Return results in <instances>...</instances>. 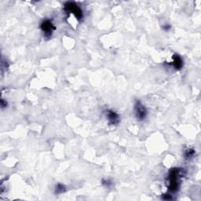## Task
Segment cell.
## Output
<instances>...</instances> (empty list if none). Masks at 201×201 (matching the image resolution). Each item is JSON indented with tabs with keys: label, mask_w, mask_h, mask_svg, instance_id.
<instances>
[{
	"label": "cell",
	"mask_w": 201,
	"mask_h": 201,
	"mask_svg": "<svg viewBox=\"0 0 201 201\" xmlns=\"http://www.w3.org/2000/svg\"><path fill=\"white\" fill-rule=\"evenodd\" d=\"M195 155V150L193 149H188L186 152H185L184 156L185 159H192L193 157Z\"/></svg>",
	"instance_id": "cell-7"
},
{
	"label": "cell",
	"mask_w": 201,
	"mask_h": 201,
	"mask_svg": "<svg viewBox=\"0 0 201 201\" xmlns=\"http://www.w3.org/2000/svg\"><path fill=\"white\" fill-rule=\"evenodd\" d=\"M134 113L138 120L142 121L146 119L148 115L147 109L140 101H137L134 105Z\"/></svg>",
	"instance_id": "cell-3"
},
{
	"label": "cell",
	"mask_w": 201,
	"mask_h": 201,
	"mask_svg": "<svg viewBox=\"0 0 201 201\" xmlns=\"http://www.w3.org/2000/svg\"><path fill=\"white\" fill-rule=\"evenodd\" d=\"M182 175V169L174 168L169 171L168 189L170 192H177L179 189V178Z\"/></svg>",
	"instance_id": "cell-1"
},
{
	"label": "cell",
	"mask_w": 201,
	"mask_h": 201,
	"mask_svg": "<svg viewBox=\"0 0 201 201\" xmlns=\"http://www.w3.org/2000/svg\"><path fill=\"white\" fill-rule=\"evenodd\" d=\"M40 28L45 36L47 37V38L51 37L52 34H53V32L55 31L56 29V27L54 26L53 22L47 19L42 21V22L40 25Z\"/></svg>",
	"instance_id": "cell-4"
},
{
	"label": "cell",
	"mask_w": 201,
	"mask_h": 201,
	"mask_svg": "<svg viewBox=\"0 0 201 201\" xmlns=\"http://www.w3.org/2000/svg\"><path fill=\"white\" fill-rule=\"evenodd\" d=\"M66 191V188L64 185L58 184L55 187V193L56 194H62Z\"/></svg>",
	"instance_id": "cell-8"
},
{
	"label": "cell",
	"mask_w": 201,
	"mask_h": 201,
	"mask_svg": "<svg viewBox=\"0 0 201 201\" xmlns=\"http://www.w3.org/2000/svg\"><path fill=\"white\" fill-rule=\"evenodd\" d=\"M64 10L68 14H73L78 21H81L83 18L82 10L74 2H67L64 5Z\"/></svg>",
	"instance_id": "cell-2"
},
{
	"label": "cell",
	"mask_w": 201,
	"mask_h": 201,
	"mask_svg": "<svg viewBox=\"0 0 201 201\" xmlns=\"http://www.w3.org/2000/svg\"><path fill=\"white\" fill-rule=\"evenodd\" d=\"M1 106H2V109H3V108H6V106H7V102H5V101H4L3 99H2V101H1Z\"/></svg>",
	"instance_id": "cell-12"
},
{
	"label": "cell",
	"mask_w": 201,
	"mask_h": 201,
	"mask_svg": "<svg viewBox=\"0 0 201 201\" xmlns=\"http://www.w3.org/2000/svg\"><path fill=\"white\" fill-rule=\"evenodd\" d=\"M163 199H165V200H170V199H172V196H171V195H168V194H164V195H163Z\"/></svg>",
	"instance_id": "cell-10"
},
{
	"label": "cell",
	"mask_w": 201,
	"mask_h": 201,
	"mask_svg": "<svg viewBox=\"0 0 201 201\" xmlns=\"http://www.w3.org/2000/svg\"><path fill=\"white\" fill-rule=\"evenodd\" d=\"M171 65L175 70H180L183 67V60L179 55L174 54L173 56V62H171Z\"/></svg>",
	"instance_id": "cell-6"
},
{
	"label": "cell",
	"mask_w": 201,
	"mask_h": 201,
	"mask_svg": "<svg viewBox=\"0 0 201 201\" xmlns=\"http://www.w3.org/2000/svg\"><path fill=\"white\" fill-rule=\"evenodd\" d=\"M106 117H107L109 123L111 125H114V126L118 125V123H119V120H120L119 114L116 112L115 111L111 110V109L107 110V112H106Z\"/></svg>",
	"instance_id": "cell-5"
},
{
	"label": "cell",
	"mask_w": 201,
	"mask_h": 201,
	"mask_svg": "<svg viewBox=\"0 0 201 201\" xmlns=\"http://www.w3.org/2000/svg\"><path fill=\"white\" fill-rule=\"evenodd\" d=\"M163 30H164V31L168 32L169 30L170 29V25H163Z\"/></svg>",
	"instance_id": "cell-11"
},
{
	"label": "cell",
	"mask_w": 201,
	"mask_h": 201,
	"mask_svg": "<svg viewBox=\"0 0 201 201\" xmlns=\"http://www.w3.org/2000/svg\"><path fill=\"white\" fill-rule=\"evenodd\" d=\"M102 184H103L104 186H106L107 188H109L112 186V181L109 180V179H104V180L102 181Z\"/></svg>",
	"instance_id": "cell-9"
}]
</instances>
